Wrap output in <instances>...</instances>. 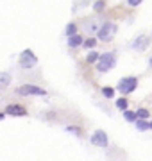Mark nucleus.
I'll use <instances>...</instances> for the list:
<instances>
[{"mask_svg":"<svg viewBox=\"0 0 152 161\" xmlns=\"http://www.w3.org/2000/svg\"><path fill=\"white\" fill-rule=\"evenodd\" d=\"M117 29H118L117 23L104 22L99 29H97V38H99L100 41H111L113 36H115V32H117Z\"/></svg>","mask_w":152,"mask_h":161,"instance_id":"2","label":"nucleus"},{"mask_svg":"<svg viewBox=\"0 0 152 161\" xmlns=\"http://www.w3.org/2000/svg\"><path fill=\"white\" fill-rule=\"evenodd\" d=\"M149 45H150V38L145 36V34H140L134 41H133V43H131V48L136 50V52H143V50L149 48Z\"/></svg>","mask_w":152,"mask_h":161,"instance_id":"6","label":"nucleus"},{"mask_svg":"<svg viewBox=\"0 0 152 161\" xmlns=\"http://www.w3.org/2000/svg\"><path fill=\"white\" fill-rule=\"evenodd\" d=\"M66 131L72 132V134H77V136H81V129H79V127H66Z\"/></svg>","mask_w":152,"mask_h":161,"instance_id":"21","label":"nucleus"},{"mask_svg":"<svg viewBox=\"0 0 152 161\" xmlns=\"http://www.w3.org/2000/svg\"><path fill=\"white\" fill-rule=\"evenodd\" d=\"M82 45L86 47V48H93V47L97 45V40H95V38H88V40L82 41Z\"/></svg>","mask_w":152,"mask_h":161,"instance_id":"18","label":"nucleus"},{"mask_svg":"<svg viewBox=\"0 0 152 161\" xmlns=\"http://www.w3.org/2000/svg\"><path fill=\"white\" fill-rule=\"evenodd\" d=\"M64 34L68 36V38L73 36V34H77V25H75V23H73V22L68 23V25H66V29H64Z\"/></svg>","mask_w":152,"mask_h":161,"instance_id":"11","label":"nucleus"},{"mask_svg":"<svg viewBox=\"0 0 152 161\" xmlns=\"http://www.w3.org/2000/svg\"><path fill=\"white\" fill-rule=\"evenodd\" d=\"M11 84V75L6 72H0V90H6Z\"/></svg>","mask_w":152,"mask_h":161,"instance_id":"10","label":"nucleus"},{"mask_svg":"<svg viewBox=\"0 0 152 161\" xmlns=\"http://www.w3.org/2000/svg\"><path fill=\"white\" fill-rule=\"evenodd\" d=\"M136 129H138L140 132H145L147 129H149V122H147V120H140V118H138V120H136Z\"/></svg>","mask_w":152,"mask_h":161,"instance_id":"13","label":"nucleus"},{"mask_svg":"<svg viewBox=\"0 0 152 161\" xmlns=\"http://www.w3.org/2000/svg\"><path fill=\"white\" fill-rule=\"evenodd\" d=\"M149 129H152V122H150V124H149Z\"/></svg>","mask_w":152,"mask_h":161,"instance_id":"25","label":"nucleus"},{"mask_svg":"<svg viewBox=\"0 0 152 161\" xmlns=\"http://www.w3.org/2000/svg\"><path fill=\"white\" fill-rule=\"evenodd\" d=\"M6 118V113H0V120H4Z\"/></svg>","mask_w":152,"mask_h":161,"instance_id":"23","label":"nucleus"},{"mask_svg":"<svg viewBox=\"0 0 152 161\" xmlns=\"http://www.w3.org/2000/svg\"><path fill=\"white\" fill-rule=\"evenodd\" d=\"M136 88H138V79L131 75V77H123V79H120L117 90L122 93V95H127V93H133Z\"/></svg>","mask_w":152,"mask_h":161,"instance_id":"4","label":"nucleus"},{"mask_svg":"<svg viewBox=\"0 0 152 161\" xmlns=\"http://www.w3.org/2000/svg\"><path fill=\"white\" fill-rule=\"evenodd\" d=\"M95 64H97V72H100V74L109 72V70L117 64V56H115V52H104L102 56H99V61Z\"/></svg>","mask_w":152,"mask_h":161,"instance_id":"1","label":"nucleus"},{"mask_svg":"<svg viewBox=\"0 0 152 161\" xmlns=\"http://www.w3.org/2000/svg\"><path fill=\"white\" fill-rule=\"evenodd\" d=\"M102 95H104L106 98H113L115 97V90H113L111 86H104L102 88Z\"/></svg>","mask_w":152,"mask_h":161,"instance_id":"14","label":"nucleus"},{"mask_svg":"<svg viewBox=\"0 0 152 161\" xmlns=\"http://www.w3.org/2000/svg\"><path fill=\"white\" fill-rule=\"evenodd\" d=\"M18 64H20L22 68H25V70L34 68L36 64H38V58L34 56V52H30L29 48H27V50H24L22 54H20V61H18Z\"/></svg>","mask_w":152,"mask_h":161,"instance_id":"5","label":"nucleus"},{"mask_svg":"<svg viewBox=\"0 0 152 161\" xmlns=\"http://www.w3.org/2000/svg\"><path fill=\"white\" fill-rule=\"evenodd\" d=\"M104 6H106L104 0H97V2H95V6H93V9H95L97 13H100L102 9H104Z\"/></svg>","mask_w":152,"mask_h":161,"instance_id":"19","label":"nucleus"},{"mask_svg":"<svg viewBox=\"0 0 152 161\" xmlns=\"http://www.w3.org/2000/svg\"><path fill=\"white\" fill-rule=\"evenodd\" d=\"M82 38L79 34H73V36H70V38H68V47H70V48H79V47L82 45Z\"/></svg>","mask_w":152,"mask_h":161,"instance_id":"9","label":"nucleus"},{"mask_svg":"<svg viewBox=\"0 0 152 161\" xmlns=\"http://www.w3.org/2000/svg\"><path fill=\"white\" fill-rule=\"evenodd\" d=\"M84 27H86V31H90V32H97V25H95L93 22H86Z\"/></svg>","mask_w":152,"mask_h":161,"instance_id":"20","label":"nucleus"},{"mask_svg":"<svg viewBox=\"0 0 152 161\" xmlns=\"http://www.w3.org/2000/svg\"><path fill=\"white\" fill-rule=\"evenodd\" d=\"M149 66H150V68H152V58H150V61H149Z\"/></svg>","mask_w":152,"mask_h":161,"instance_id":"24","label":"nucleus"},{"mask_svg":"<svg viewBox=\"0 0 152 161\" xmlns=\"http://www.w3.org/2000/svg\"><path fill=\"white\" fill-rule=\"evenodd\" d=\"M16 93L18 95H22V97H29V95H34V97H45V95H47V90L36 86V84H24V86H20L16 90Z\"/></svg>","mask_w":152,"mask_h":161,"instance_id":"3","label":"nucleus"},{"mask_svg":"<svg viewBox=\"0 0 152 161\" xmlns=\"http://www.w3.org/2000/svg\"><path fill=\"white\" fill-rule=\"evenodd\" d=\"M123 118H125L127 122H136V120H138V116H136V111H129V109L123 111Z\"/></svg>","mask_w":152,"mask_h":161,"instance_id":"12","label":"nucleus"},{"mask_svg":"<svg viewBox=\"0 0 152 161\" xmlns=\"http://www.w3.org/2000/svg\"><path fill=\"white\" fill-rule=\"evenodd\" d=\"M141 2H143V0H127V4L131 7H136V6H140Z\"/></svg>","mask_w":152,"mask_h":161,"instance_id":"22","label":"nucleus"},{"mask_svg":"<svg viewBox=\"0 0 152 161\" xmlns=\"http://www.w3.org/2000/svg\"><path fill=\"white\" fill-rule=\"evenodd\" d=\"M99 56H100V54H97V52H90L88 56H86V61H88L90 64H93V63L99 61Z\"/></svg>","mask_w":152,"mask_h":161,"instance_id":"16","label":"nucleus"},{"mask_svg":"<svg viewBox=\"0 0 152 161\" xmlns=\"http://www.w3.org/2000/svg\"><path fill=\"white\" fill-rule=\"evenodd\" d=\"M127 98H117V108H118V109H122V111H125V109H127Z\"/></svg>","mask_w":152,"mask_h":161,"instance_id":"17","label":"nucleus"},{"mask_svg":"<svg viewBox=\"0 0 152 161\" xmlns=\"http://www.w3.org/2000/svg\"><path fill=\"white\" fill-rule=\"evenodd\" d=\"M136 116H138L140 120H147V118H149V109H145V108H140V109L136 111Z\"/></svg>","mask_w":152,"mask_h":161,"instance_id":"15","label":"nucleus"},{"mask_svg":"<svg viewBox=\"0 0 152 161\" xmlns=\"http://www.w3.org/2000/svg\"><path fill=\"white\" fill-rule=\"evenodd\" d=\"M91 143L95 147H100V149H106L109 145V140H107V134L104 131H95L91 134Z\"/></svg>","mask_w":152,"mask_h":161,"instance_id":"7","label":"nucleus"},{"mask_svg":"<svg viewBox=\"0 0 152 161\" xmlns=\"http://www.w3.org/2000/svg\"><path fill=\"white\" fill-rule=\"evenodd\" d=\"M6 115H11V116H25L27 115V109L20 104H7L6 108Z\"/></svg>","mask_w":152,"mask_h":161,"instance_id":"8","label":"nucleus"},{"mask_svg":"<svg viewBox=\"0 0 152 161\" xmlns=\"http://www.w3.org/2000/svg\"><path fill=\"white\" fill-rule=\"evenodd\" d=\"M150 41H152V38H150Z\"/></svg>","mask_w":152,"mask_h":161,"instance_id":"26","label":"nucleus"}]
</instances>
